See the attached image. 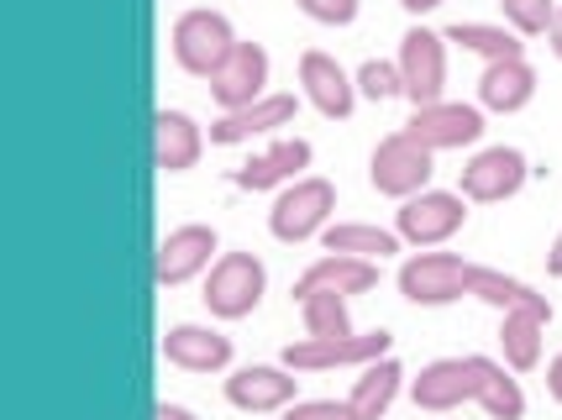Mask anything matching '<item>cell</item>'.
Returning a JSON list of instances; mask_svg holds the SVG:
<instances>
[{
	"mask_svg": "<svg viewBox=\"0 0 562 420\" xmlns=\"http://www.w3.org/2000/svg\"><path fill=\"white\" fill-rule=\"evenodd\" d=\"M232 48H237V37H232V22L221 11H184L173 22V64L184 75L211 79L232 58Z\"/></svg>",
	"mask_w": 562,
	"mask_h": 420,
	"instance_id": "6da1fadb",
	"label": "cell"
},
{
	"mask_svg": "<svg viewBox=\"0 0 562 420\" xmlns=\"http://www.w3.org/2000/svg\"><path fill=\"white\" fill-rule=\"evenodd\" d=\"M473 269L458 252H416L405 269H400V295L411 305H452V299L473 295Z\"/></svg>",
	"mask_w": 562,
	"mask_h": 420,
	"instance_id": "7a4b0ae2",
	"label": "cell"
},
{
	"mask_svg": "<svg viewBox=\"0 0 562 420\" xmlns=\"http://www.w3.org/2000/svg\"><path fill=\"white\" fill-rule=\"evenodd\" d=\"M263 284H269V273L252 252H221L216 269H211V284H205V305L221 321H243V316L258 310Z\"/></svg>",
	"mask_w": 562,
	"mask_h": 420,
	"instance_id": "3957f363",
	"label": "cell"
},
{
	"mask_svg": "<svg viewBox=\"0 0 562 420\" xmlns=\"http://www.w3.org/2000/svg\"><path fill=\"white\" fill-rule=\"evenodd\" d=\"M331 211H337V190H331L326 179H294L290 190L273 200L269 226L279 242H305V237L326 231Z\"/></svg>",
	"mask_w": 562,
	"mask_h": 420,
	"instance_id": "277c9868",
	"label": "cell"
},
{
	"mask_svg": "<svg viewBox=\"0 0 562 420\" xmlns=\"http://www.w3.org/2000/svg\"><path fill=\"white\" fill-rule=\"evenodd\" d=\"M368 179H373L379 195L411 200V195H420L426 179H431V152L420 148V143H411L405 132H394V137H384V143L373 148V158H368Z\"/></svg>",
	"mask_w": 562,
	"mask_h": 420,
	"instance_id": "5b68a950",
	"label": "cell"
},
{
	"mask_svg": "<svg viewBox=\"0 0 562 420\" xmlns=\"http://www.w3.org/2000/svg\"><path fill=\"white\" fill-rule=\"evenodd\" d=\"M441 32H426V26H411L400 37V84L405 95L420 105H437L441 100V84H447V53H441Z\"/></svg>",
	"mask_w": 562,
	"mask_h": 420,
	"instance_id": "8992f818",
	"label": "cell"
},
{
	"mask_svg": "<svg viewBox=\"0 0 562 420\" xmlns=\"http://www.w3.org/2000/svg\"><path fill=\"white\" fill-rule=\"evenodd\" d=\"M373 357H390V331H368V337H305V342L284 347V368H294V373L373 363Z\"/></svg>",
	"mask_w": 562,
	"mask_h": 420,
	"instance_id": "52a82bcc",
	"label": "cell"
},
{
	"mask_svg": "<svg viewBox=\"0 0 562 420\" xmlns=\"http://www.w3.org/2000/svg\"><path fill=\"white\" fill-rule=\"evenodd\" d=\"M463 222H468L463 195H447V190H420V195H411L405 205H400V216H394L400 237L416 242V248H437V242H447Z\"/></svg>",
	"mask_w": 562,
	"mask_h": 420,
	"instance_id": "ba28073f",
	"label": "cell"
},
{
	"mask_svg": "<svg viewBox=\"0 0 562 420\" xmlns=\"http://www.w3.org/2000/svg\"><path fill=\"white\" fill-rule=\"evenodd\" d=\"M484 132V116L479 105H458V100H437V105H420L416 116L405 122V137L420 143L426 152H441V148H468L479 143Z\"/></svg>",
	"mask_w": 562,
	"mask_h": 420,
	"instance_id": "9c48e42d",
	"label": "cell"
},
{
	"mask_svg": "<svg viewBox=\"0 0 562 420\" xmlns=\"http://www.w3.org/2000/svg\"><path fill=\"white\" fill-rule=\"evenodd\" d=\"M263 84H269V53L258 48V43H237L232 58L211 75V95H216V105L232 116V111L258 105V100H263Z\"/></svg>",
	"mask_w": 562,
	"mask_h": 420,
	"instance_id": "30bf717a",
	"label": "cell"
},
{
	"mask_svg": "<svg viewBox=\"0 0 562 420\" xmlns=\"http://www.w3.org/2000/svg\"><path fill=\"white\" fill-rule=\"evenodd\" d=\"M411 395L420 410H458L463 399L479 395V368H473V357H437L420 368Z\"/></svg>",
	"mask_w": 562,
	"mask_h": 420,
	"instance_id": "8fae6325",
	"label": "cell"
},
{
	"mask_svg": "<svg viewBox=\"0 0 562 420\" xmlns=\"http://www.w3.org/2000/svg\"><path fill=\"white\" fill-rule=\"evenodd\" d=\"M526 184V158L515 148H484L473 163L463 169V195L468 200H505V195H515Z\"/></svg>",
	"mask_w": 562,
	"mask_h": 420,
	"instance_id": "7c38bea8",
	"label": "cell"
},
{
	"mask_svg": "<svg viewBox=\"0 0 562 420\" xmlns=\"http://www.w3.org/2000/svg\"><path fill=\"white\" fill-rule=\"evenodd\" d=\"M300 84H305V95L316 105L321 116H331V122H342L352 116V79L342 75V64L331 58V53H305L300 58Z\"/></svg>",
	"mask_w": 562,
	"mask_h": 420,
	"instance_id": "4fadbf2b",
	"label": "cell"
},
{
	"mask_svg": "<svg viewBox=\"0 0 562 420\" xmlns=\"http://www.w3.org/2000/svg\"><path fill=\"white\" fill-rule=\"evenodd\" d=\"M379 284V269L373 258H352V252H326L311 269L300 273L294 295H311V290H337V295H368Z\"/></svg>",
	"mask_w": 562,
	"mask_h": 420,
	"instance_id": "5bb4252c",
	"label": "cell"
},
{
	"mask_svg": "<svg viewBox=\"0 0 562 420\" xmlns=\"http://www.w3.org/2000/svg\"><path fill=\"white\" fill-rule=\"evenodd\" d=\"M211 252H216V231L211 226H179V231H169L164 248H158V284L169 290V284L195 279L211 263Z\"/></svg>",
	"mask_w": 562,
	"mask_h": 420,
	"instance_id": "9a60e30c",
	"label": "cell"
},
{
	"mask_svg": "<svg viewBox=\"0 0 562 420\" xmlns=\"http://www.w3.org/2000/svg\"><path fill=\"white\" fill-rule=\"evenodd\" d=\"M547 321H552V305H547V299H531V305H515V310H505L499 342H505V363H510L515 373L537 368L541 331H547Z\"/></svg>",
	"mask_w": 562,
	"mask_h": 420,
	"instance_id": "2e32d148",
	"label": "cell"
},
{
	"mask_svg": "<svg viewBox=\"0 0 562 420\" xmlns=\"http://www.w3.org/2000/svg\"><path fill=\"white\" fill-rule=\"evenodd\" d=\"M164 357L173 368H190V373H211L232 363V342L211 331V326H169L164 337Z\"/></svg>",
	"mask_w": 562,
	"mask_h": 420,
	"instance_id": "e0dca14e",
	"label": "cell"
},
{
	"mask_svg": "<svg viewBox=\"0 0 562 420\" xmlns=\"http://www.w3.org/2000/svg\"><path fill=\"white\" fill-rule=\"evenodd\" d=\"M294 384L284 368H269V363H252V368H237L226 378V399L237 405V410H279V405H290L294 399Z\"/></svg>",
	"mask_w": 562,
	"mask_h": 420,
	"instance_id": "ac0fdd59",
	"label": "cell"
},
{
	"mask_svg": "<svg viewBox=\"0 0 562 420\" xmlns=\"http://www.w3.org/2000/svg\"><path fill=\"white\" fill-rule=\"evenodd\" d=\"M305 163H311V143H305V137H284V143H273L269 152H258L252 163L232 169V184H243V190H273V184L294 179Z\"/></svg>",
	"mask_w": 562,
	"mask_h": 420,
	"instance_id": "d6986e66",
	"label": "cell"
},
{
	"mask_svg": "<svg viewBox=\"0 0 562 420\" xmlns=\"http://www.w3.org/2000/svg\"><path fill=\"white\" fill-rule=\"evenodd\" d=\"M531 95H537V69H531L526 58H499V64H490L484 79H479V100H484L490 111H520Z\"/></svg>",
	"mask_w": 562,
	"mask_h": 420,
	"instance_id": "ffe728a7",
	"label": "cell"
},
{
	"mask_svg": "<svg viewBox=\"0 0 562 420\" xmlns=\"http://www.w3.org/2000/svg\"><path fill=\"white\" fill-rule=\"evenodd\" d=\"M294 122V95H263L258 105L247 111H232L211 126V143H243V137H258V132H273V126H290Z\"/></svg>",
	"mask_w": 562,
	"mask_h": 420,
	"instance_id": "44dd1931",
	"label": "cell"
},
{
	"mask_svg": "<svg viewBox=\"0 0 562 420\" xmlns=\"http://www.w3.org/2000/svg\"><path fill=\"white\" fill-rule=\"evenodd\" d=\"M158 169L164 173H184L195 169L200 158V126L184 111H158Z\"/></svg>",
	"mask_w": 562,
	"mask_h": 420,
	"instance_id": "7402d4cb",
	"label": "cell"
},
{
	"mask_svg": "<svg viewBox=\"0 0 562 420\" xmlns=\"http://www.w3.org/2000/svg\"><path fill=\"white\" fill-rule=\"evenodd\" d=\"M400 378H405V373H400L394 357H373V363H363V378L352 384L347 405H352L363 420H379L394 405V395H400Z\"/></svg>",
	"mask_w": 562,
	"mask_h": 420,
	"instance_id": "603a6c76",
	"label": "cell"
},
{
	"mask_svg": "<svg viewBox=\"0 0 562 420\" xmlns=\"http://www.w3.org/2000/svg\"><path fill=\"white\" fill-rule=\"evenodd\" d=\"M473 368H479V395L473 399L484 405V416L490 420H520L526 416V395H520V384H515L494 357H473Z\"/></svg>",
	"mask_w": 562,
	"mask_h": 420,
	"instance_id": "cb8c5ba5",
	"label": "cell"
},
{
	"mask_svg": "<svg viewBox=\"0 0 562 420\" xmlns=\"http://www.w3.org/2000/svg\"><path fill=\"white\" fill-rule=\"evenodd\" d=\"M326 252H352V258H390L400 252V237L384 231V226H358V222H342V226H326Z\"/></svg>",
	"mask_w": 562,
	"mask_h": 420,
	"instance_id": "d4e9b609",
	"label": "cell"
},
{
	"mask_svg": "<svg viewBox=\"0 0 562 420\" xmlns=\"http://www.w3.org/2000/svg\"><path fill=\"white\" fill-rule=\"evenodd\" d=\"M441 37L458 43V48H468V53H484L490 64H499V58H520V37L505 32V26H490V22H452Z\"/></svg>",
	"mask_w": 562,
	"mask_h": 420,
	"instance_id": "484cf974",
	"label": "cell"
},
{
	"mask_svg": "<svg viewBox=\"0 0 562 420\" xmlns=\"http://www.w3.org/2000/svg\"><path fill=\"white\" fill-rule=\"evenodd\" d=\"M300 310H305V331H311V337H352L347 295H337V290H311V295H300Z\"/></svg>",
	"mask_w": 562,
	"mask_h": 420,
	"instance_id": "4316f807",
	"label": "cell"
},
{
	"mask_svg": "<svg viewBox=\"0 0 562 420\" xmlns=\"http://www.w3.org/2000/svg\"><path fill=\"white\" fill-rule=\"evenodd\" d=\"M473 295L484 299V305H494V310H515V305L541 299V295H531L520 279H505L499 269H473Z\"/></svg>",
	"mask_w": 562,
	"mask_h": 420,
	"instance_id": "83f0119b",
	"label": "cell"
},
{
	"mask_svg": "<svg viewBox=\"0 0 562 420\" xmlns=\"http://www.w3.org/2000/svg\"><path fill=\"white\" fill-rule=\"evenodd\" d=\"M499 5H505V16H510L515 32H526V37L547 32L552 16H558V5H552V0H499Z\"/></svg>",
	"mask_w": 562,
	"mask_h": 420,
	"instance_id": "f1b7e54d",
	"label": "cell"
},
{
	"mask_svg": "<svg viewBox=\"0 0 562 420\" xmlns=\"http://www.w3.org/2000/svg\"><path fill=\"white\" fill-rule=\"evenodd\" d=\"M358 90H363L368 100L405 95V84H400V64H379V58H368L363 69H358Z\"/></svg>",
	"mask_w": 562,
	"mask_h": 420,
	"instance_id": "f546056e",
	"label": "cell"
},
{
	"mask_svg": "<svg viewBox=\"0 0 562 420\" xmlns=\"http://www.w3.org/2000/svg\"><path fill=\"white\" fill-rule=\"evenodd\" d=\"M284 420H363L347 399H294Z\"/></svg>",
	"mask_w": 562,
	"mask_h": 420,
	"instance_id": "4dcf8cb0",
	"label": "cell"
},
{
	"mask_svg": "<svg viewBox=\"0 0 562 420\" xmlns=\"http://www.w3.org/2000/svg\"><path fill=\"white\" fill-rule=\"evenodd\" d=\"M305 16H316V22L326 26H347L352 16H358V0H294Z\"/></svg>",
	"mask_w": 562,
	"mask_h": 420,
	"instance_id": "1f68e13d",
	"label": "cell"
},
{
	"mask_svg": "<svg viewBox=\"0 0 562 420\" xmlns=\"http://www.w3.org/2000/svg\"><path fill=\"white\" fill-rule=\"evenodd\" d=\"M547 389H552V399H562V352L552 357V368H547Z\"/></svg>",
	"mask_w": 562,
	"mask_h": 420,
	"instance_id": "d6a6232c",
	"label": "cell"
},
{
	"mask_svg": "<svg viewBox=\"0 0 562 420\" xmlns=\"http://www.w3.org/2000/svg\"><path fill=\"white\" fill-rule=\"evenodd\" d=\"M547 273H562V231H558V242H552V252H547Z\"/></svg>",
	"mask_w": 562,
	"mask_h": 420,
	"instance_id": "836d02e7",
	"label": "cell"
},
{
	"mask_svg": "<svg viewBox=\"0 0 562 420\" xmlns=\"http://www.w3.org/2000/svg\"><path fill=\"white\" fill-rule=\"evenodd\" d=\"M547 32H552V53L562 58V5H558V16H552V26H547Z\"/></svg>",
	"mask_w": 562,
	"mask_h": 420,
	"instance_id": "e575fe53",
	"label": "cell"
},
{
	"mask_svg": "<svg viewBox=\"0 0 562 420\" xmlns=\"http://www.w3.org/2000/svg\"><path fill=\"white\" fill-rule=\"evenodd\" d=\"M158 420H195L190 410H179V405H158Z\"/></svg>",
	"mask_w": 562,
	"mask_h": 420,
	"instance_id": "d590c367",
	"label": "cell"
},
{
	"mask_svg": "<svg viewBox=\"0 0 562 420\" xmlns=\"http://www.w3.org/2000/svg\"><path fill=\"white\" fill-rule=\"evenodd\" d=\"M400 5H405V11H416V16H420V11H437L441 0H400Z\"/></svg>",
	"mask_w": 562,
	"mask_h": 420,
	"instance_id": "8d00e7d4",
	"label": "cell"
}]
</instances>
